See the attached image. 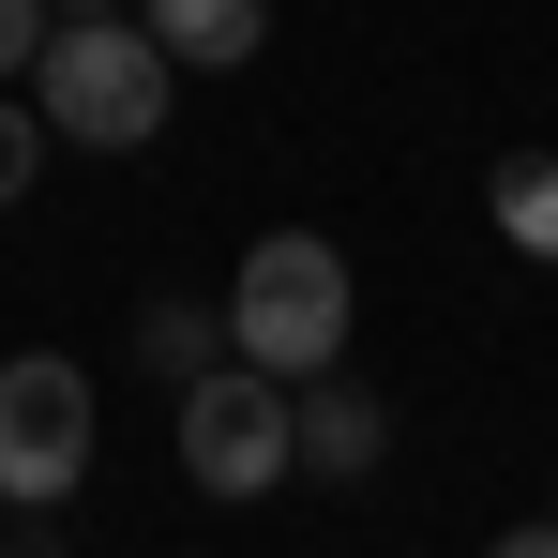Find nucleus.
<instances>
[{
	"instance_id": "obj_7",
	"label": "nucleus",
	"mask_w": 558,
	"mask_h": 558,
	"mask_svg": "<svg viewBox=\"0 0 558 558\" xmlns=\"http://www.w3.org/2000/svg\"><path fill=\"white\" fill-rule=\"evenodd\" d=\"M136 363L167 377V392L211 377V363H227V302H182V287H167V302H136Z\"/></svg>"
},
{
	"instance_id": "obj_4",
	"label": "nucleus",
	"mask_w": 558,
	"mask_h": 558,
	"mask_svg": "<svg viewBox=\"0 0 558 558\" xmlns=\"http://www.w3.org/2000/svg\"><path fill=\"white\" fill-rule=\"evenodd\" d=\"M76 483H92V377L31 348V363H0V498H15V529H46Z\"/></svg>"
},
{
	"instance_id": "obj_11",
	"label": "nucleus",
	"mask_w": 558,
	"mask_h": 558,
	"mask_svg": "<svg viewBox=\"0 0 558 558\" xmlns=\"http://www.w3.org/2000/svg\"><path fill=\"white\" fill-rule=\"evenodd\" d=\"M513 558H558V513H529V529H513Z\"/></svg>"
},
{
	"instance_id": "obj_10",
	"label": "nucleus",
	"mask_w": 558,
	"mask_h": 558,
	"mask_svg": "<svg viewBox=\"0 0 558 558\" xmlns=\"http://www.w3.org/2000/svg\"><path fill=\"white\" fill-rule=\"evenodd\" d=\"M46 31H61L46 0H0V76H31V61H46Z\"/></svg>"
},
{
	"instance_id": "obj_1",
	"label": "nucleus",
	"mask_w": 558,
	"mask_h": 558,
	"mask_svg": "<svg viewBox=\"0 0 558 558\" xmlns=\"http://www.w3.org/2000/svg\"><path fill=\"white\" fill-rule=\"evenodd\" d=\"M167 31L151 15H61L46 31V61H31V106H46V136H76V151H151L167 136Z\"/></svg>"
},
{
	"instance_id": "obj_5",
	"label": "nucleus",
	"mask_w": 558,
	"mask_h": 558,
	"mask_svg": "<svg viewBox=\"0 0 558 558\" xmlns=\"http://www.w3.org/2000/svg\"><path fill=\"white\" fill-rule=\"evenodd\" d=\"M287 423H302V468H317V483H363L377 453H392V408H377L363 377H287Z\"/></svg>"
},
{
	"instance_id": "obj_9",
	"label": "nucleus",
	"mask_w": 558,
	"mask_h": 558,
	"mask_svg": "<svg viewBox=\"0 0 558 558\" xmlns=\"http://www.w3.org/2000/svg\"><path fill=\"white\" fill-rule=\"evenodd\" d=\"M31 167H46V106H31V92H0V211L31 196Z\"/></svg>"
},
{
	"instance_id": "obj_8",
	"label": "nucleus",
	"mask_w": 558,
	"mask_h": 558,
	"mask_svg": "<svg viewBox=\"0 0 558 558\" xmlns=\"http://www.w3.org/2000/svg\"><path fill=\"white\" fill-rule=\"evenodd\" d=\"M483 211H498L513 257H558V151H513V167L483 182Z\"/></svg>"
},
{
	"instance_id": "obj_6",
	"label": "nucleus",
	"mask_w": 558,
	"mask_h": 558,
	"mask_svg": "<svg viewBox=\"0 0 558 558\" xmlns=\"http://www.w3.org/2000/svg\"><path fill=\"white\" fill-rule=\"evenodd\" d=\"M151 31H167V61L182 76H242L257 46H272V0H136Z\"/></svg>"
},
{
	"instance_id": "obj_3",
	"label": "nucleus",
	"mask_w": 558,
	"mask_h": 558,
	"mask_svg": "<svg viewBox=\"0 0 558 558\" xmlns=\"http://www.w3.org/2000/svg\"><path fill=\"white\" fill-rule=\"evenodd\" d=\"M182 468H196V498H272L287 468H302V423H287V377L272 363H227L182 377Z\"/></svg>"
},
{
	"instance_id": "obj_12",
	"label": "nucleus",
	"mask_w": 558,
	"mask_h": 558,
	"mask_svg": "<svg viewBox=\"0 0 558 558\" xmlns=\"http://www.w3.org/2000/svg\"><path fill=\"white\" fill-rule=\"evenodd\" d=\"M61 15H136V0H61Z\"/></svg>"
},
{
	"instance_id": "obj_13",
	"label": "nucleus",
	"mask_w": 558,
	"mask_h": 558,
	"mask_svg": "<svg viewBox=\"0 0 558 558\" xmlns=\"http://www.w3.org/2000/svg\"><path fill=\"white\" fill-rule=\"evenodd\" d=\"M0 529H15V498H0Z\"/></svg>"
},
{
	"instance_id": "obj_2",
	"label": "nucleus",
	"mask_w": 558,
	"mask_h": 558,
	"mask_svg": "<svg viewBox=\"0 0 558 558\" xmlns=\"http://www.w3.org/2000/svg\"><path fill=\"white\" fill-rule=\"evenodd\" d=\"M227 348L272 363V377L348 363V257H332L317 227H272V242L242 257V287H227Z\"/></svg>"
}]
</instances>
